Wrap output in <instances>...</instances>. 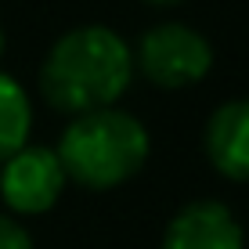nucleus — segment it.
<instances>
[{"instance_id": "obj_1", "label": "nucleus", "mask_w": 249, "mask_h": 249, "mask_svg": "<svg viewBox=\"0 0 249 249\" xmlns=\"http://www.w3.org/2000/svg\"><path fill=\"white\" fill-rule=\"evenodd\" d=\"M130 83V44L108 25H76L62 33L40 65V94L54 112L65 116L112 108Z\"/></svg>"}, {"instance_id": "obj_2", "label": "nucleus", "mask_w": 249, "mask_h": 249, "mask_svg": "<svg viewBox=\"0 0 249 249\" xmlns=\"http://www.w3.org/2000/svg\"><path fill=\"white\" fill-rule=\"evenodd\" d=\"M148 152V126L134 112L112 105L87 116H72L62 130L54 156L65 170V181L90 188V192H108L141 174Z\"/></svg>"}, {"instance_id": "obj_3", "label": "nucleus", "mask_w": 249, "mask_h": 249, "mask_svg": "<svg viewBox=\"0 0 249 249\" xmlns=\"http://www.w3.org/2000/svg\"><path fill=\"white\" fill-rule=\"evenodd\" d=\"M134 72H141L148 83L162 90H181L210 76L213 69V44L199 29L184 22H159L141 33V40L130 47Z\"/></svg>"}, {"instance_id": "obj_4", "label": "nucleus", "mask_w": 249, "mask_h": 249, "mask_svg": "<svg viewBox=\"0 0 249 249\" xmlns=\"http://www.w3.org/2000/svg\"><path fill=\"white\" fill-rule=\"evenodd\" d=\"M65 184V170L47 144H25L0 166V199L7 213H15V220L54 210Z\"/></svg>"}, {"instance_id": "obj_5", "label": "nucleus", "mask_w": 249, "mask_h": 249, "mask_svg": "<svg viewBox=\"0 0 249 249\" xmlns=\"http://www.w3.org/2000/svg\"><path fill=\"white\" fill-rule=\"evenodd\" d=\"M162 249H246V231L220 199H195L170 217Z\"/></svg>"}, {"instance_id": "obj_6", "label": "nucleus", "mask_w": 249, "mask_h": 249, "mask_svg": "<svg viewBox=\"0 0 249 249\" xmlns=\"http://www.w3.org/2000/svg\"><path fill=\"white\" fill-rule=\"evenodd\" d=\"M202 144L220 177L249 184V98L220 101L206 119Z\"/></svg>"}, {"instance_id": "obj_7", "label": "nucleus", "mask_w": 249, "mask_h": 249, "mask_svg": "<svg viewBox=\"0 0 249 249\" xmlns=\"http://www.w3.org/2000/svg\"><path fill=\"white\" fill-rule=\"evenodd\" d=\"M33 130V101L15 76L0 72V166L29 144Z\"/></svg>"}, {"instance_id": "obj_8", "label": "nucleus", "mask_w": 249, "mask_h": 249, "mask_svg": "<svg viewBox=\"0 0 249 249\" xmlns=\"http://www.w3.org/2000/svg\"><path fill=\"white\" fill-rule=\"evenodd\" d=\"M0 249H33V235L25 231V224L7 213H0Z\"/></svg>"}, {"instance_id": "obj_9", "label": "nucleus", "mask_w": 249, "mask_h": 249, "mask_svg": "<svg viewBox=\"0 0 249 249\" xmlns=\"http://www.w3.org/2000/svg\"><path fill=\"white\" fill-rule=\"evenodd\" d=\"M141 4H152V7H177L181 0H141Z\"/></svg>"}, {"instance_id": "obj_10", "label": "nucleus", "mask_w": 249, "mask_h": 249, "mask_svg": "<svg viewBox=\"0 0 249 249\" xmlns=\"http://www.w3.org/2000/svg\"><path fill=\"white\" fill-rule=\"evenodd\" d=\"M0 58H4V25H0Z\"/></svg>"}]
</instances>
